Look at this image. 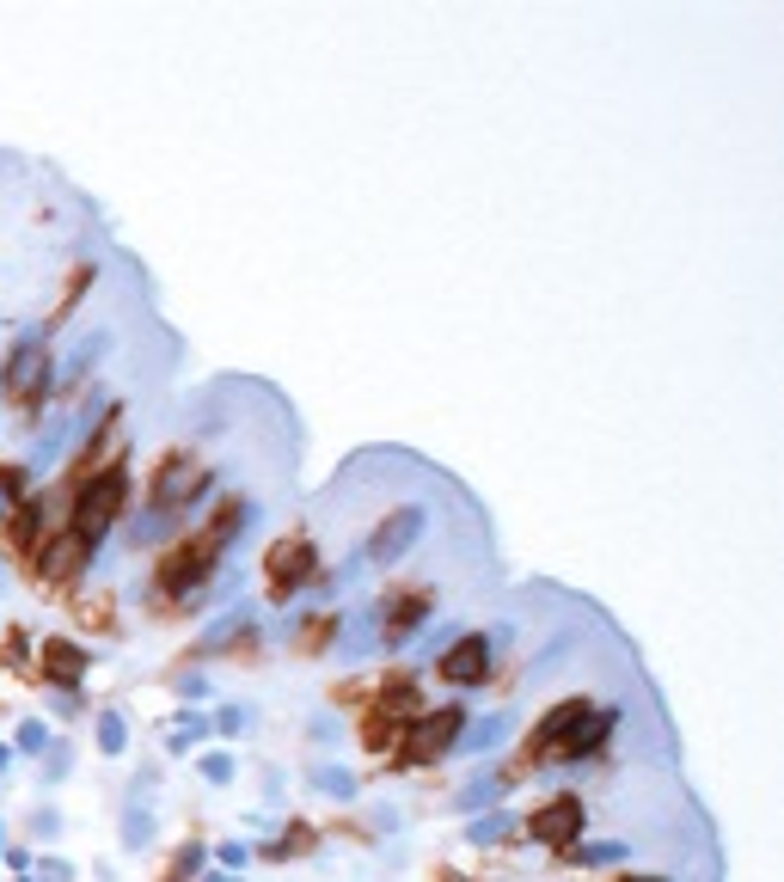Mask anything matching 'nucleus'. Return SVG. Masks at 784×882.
Here are the masks:
<instances>
[{
  "label": "nucleus",
  "instance_id": "1",
  "mask_svg": "<svg viewBox=\"0 0 784 882\" xmlns=\"http://www.w3.org/2000/svg\"><path fill=\"white\" fill-rule=\"evenodd\" d=\"M123 497H129V472H123V460H111L105 472H86L80 490H74V503H68V527L86 539V546H98V539L111 533Z\"/></svg>",
  "mask_w": 784,
  "mask_h": 882
},
{
  "label": "nucleus",
  "instance_id": "2",
  "mask_svg": "<svg viewBox=\"0 0 784 882\" xmlns=\"http://www.w3.org/2000/svg\"><path fill=\"white\" fill-rule=\"evenodd\" d=\"M49 386H56V350H49L43 331H25L7 350V362H0V392L19 405H37L49 399Z\"/></svg>",
  "mask_w": 784,
  "mask_h": 882
},
{
  "label": "nucleus",
  "instance_id": "3",
  "mask_svg": "<svg viewBox=\"0 0 784 882\" xmlns=\"http://www.w3.org/2000/svg\"><path fill=\"white\" fill-rule=\"evenodd\" d=\"M215 564H221V546L209 533H196V539H184V546L160 564V588H166V595H196Z\"/></svg>",
  "mask_w": 784,
  "mask_h": 882
},
{
  "label": "nucleus",
  "instance_id": "4",
  "mask_svg": "<svg viewBox=\"0 0 784 882\" xmlns=\"http://www.w3.org/2000/svg\"><path fill=\"white\" fill-rule=\"evenodd\" d=\"M423 527H429V509L423 503H399L380 527H374V539H368V564H399L417 539H423Z\"/></svg>",
  "mask_w": 784,
  "mask_h": 882
},
{
  "label": "nucleus",
  "instance_id": "5",
  "mask_svg": "<svg viewBox=\"0 0 784 882\" xmlns=\"http://www.w3.org/2000/svg\"><path fill=\"white\" fill-rule=\"evenodd\" d=\"M460 705H448V711H429V717H417L411 729H405V766H423V760H441V754H448L454 748V735H460Z\"/></svg>",
  "mask_w": 784,
  "mask_h": 882
},
{
  "label": "nucleus",
  "instance_id": "6",
  "mask_svg": "<svg viewBox=\"0 0 784 882\" xmlns=\"http://www.w3.org/2000/svg\"><path fill=\"white\" fill-rule=\"evenodd\" d=\"M203 484H209L203 460H196V454H172V460L160 466V478H154V509L184 515V509L196 503V490H203Z\"/></svg>",
  "mask_w": 784,
  "mask_h": 882
},
{
  "label": "nucleus",
  "instance_id": "7",
  "mask_svg": "<svg viewBox=\"0 0 784 882\" xmlns=\"http://www.w3.org/2000/svg\"><path fill=\"white\" fill-rule=\"evenodd\" d=\"M490 662H497V644H490V637H478V631L454 637V644L435 656V668H441V680H448V686H478V680L490 674Z\"/></svg>",
  "mask_w": 784,
  "mask_h": 882
},
{
  "label": "nucleus",
  "instance_id": "8",
  "mask_svg": "<svg viewBox=\"0 0 784 882\" xmlns=\"http://www.w3.org/2000/svg\"><path fill=\"white\" fill-rule=\"evenodd\" d=\"M313 564H319V546H313V539H276V546H270V564H264L276 601H288L294 588L313 576Z\"/></svg>",
  "mask_w": 784,
  "mask_h": 882
},
{
  "label": "nucleus",
  "instance_id": "9",
  "mask_svg": "<svg viewBox=\"0 0 784 882\" xmlns=\"http://www.w3.org/2000/svg\"><path fill=\"white\" fill-rule=\"evenodd\" d=\"M582 797L576 791H564V797H552L546 809H533V821H527V833L539 846H576V833H582Z\"/></svg>",
  "mask_w": 784,
  "mask_h": 882
},
{
  "label": "nucleus",
  "instance_id": "10",
  "mask_svg": "<svg viewBox=\"0 0 784 882\" xmlns=\"http://www.w3.org/2000/svg\"><path fill=\"white\" fill-rule=\"evenodd\" d=\"M37 576L43 582H74L80 576V564L92 558V546H86V539L74 533V527H62V533H49V539H37Z\"/></svg>",
  "mask_w": 784,
  "mask_h": 882
},
{
  "label": "nucleus",
  "instance_id": "11",
  "mask_svg": "<svg viewBox=\"0 0 784 882\" xmlns=\"http://www.w3.org/2000/svg\"><path fill=\"white\" fill-rule=\"evenodd\" d=\"M588 711H595V705H588V693H582V699H564V705H552L546 717L533 723V754H558V748L570 742V735H576V723H582Z\"/></svg>",
  "mask_w": 784,
  "mask_h": 882
},
{
  "label": "nucleus",
  "instance_id": "12",
  "mask_svg": "<svg viewBox=\"0 0 784 882\" xmlns=\"http://www.w3.org/2000/svg\"><path fill=\"white\" fill-rule=\"evenodd\" d=\"M252 631H258V613L252 607H227L203 637H196V656H227L239 637H252Z\"/></svg>",
  "mask_w": 784,
  "mask_h": 882
},
{
  "label": "nucleus",
  "instance_id": "13",
  "mask_svg": "<svg viewBox=\"0 0 784 882\" xmlns=\"http://www.w3.org/2000/svg\"><path fill=\"white\" fill-rule=\"evenodd\" d=\"M86 668H92V650L74 644V637H49V644H43V674L56 686H80Z\"/></svg>",
  "mask_w": 784,
  "mask_h": 882
},
{
  "label": "nucleus",
  "instance_id": "14",
  "mask_svg": "<svg viewBox=\"0 0 784 882\" xmlns=\"http://www.w3.org/2000/svg\"><path fill=\"white\" fill-rule=\"evenodd\" d=\"M509 729H515V711H490V717H478V723H460V735H454L448 754H490V748H503Z\"/></svg>",
  "mask_w": 784,
  "mask_h": 882
},
{
  "label": "nucleus",
  "instance_id": "15",
  "mask_svg": "<svg viewBox=\"0 0 784 882\" xmlns=\"http://www.w3.org/2000/svg\"><path fill=\"white\" fill-rule=\"evenodd\" d=\"M105 350H111V331H80V337H74V356H68V362H56V380H62V386L86 380V368H92L98 356H105Z\"/></svg>",
  "mask_w": 784,
  "mask_h": 882
},
{
  "label": "nucleus",
  "instance_id": "16",
  "mask_svg": "<svg viewBox=\"0 0 784 882\" xmlns=\"http://www.w3.org/2000/svg\"><path fill=\"white\" fill-rule=\"evenodd\" d=\"M607 735H613V711H588V717L576 723V735L558 748V760H588V754L607 742Z\"/></svg>",
  "mask_w": 784,
  "mask_h": 882
},
{
  "label": "nucleus",
  "instance_id": "17",
  "mask_svg": "<svg viewBox=\"0 0 784 882\" xmlns=\"http://www.w3.org/2000/svg\"><path fill=\"white\" fill-rule=\"evenodd\" d=\"M509 833H515V815L497 803V809H478V815L466 821V846H503Z\"/></svg>",
  "mask_w": 784,
  "mask_h": 882
},
{
  "label": "nucleus",
  "instance_id": "18",
  "mask_svg": "<svg viewBox=\"0 0 784 882\" xmlns=\"http://www.w3.org/2000/svg\"><path fill=\"white\" fill-rule=\"evenodd\" d=\"M252 521H258V503H245V497H227V503L215 509V521H209V539H215V546H227V539H233V533H245Z\"/></svg>",
  "mask_w": 784,
  "mask_h": 882
},
{
  "label": "nucleus",
  "instance_id": "19",
  "mask_svg": "<svg viewBox=\"0 0 784 882\" xmlns=\"http://www.w3.org/2000/svg\"><path fill=\"white\" fill-rule=\"evenodd\" d=\"M631 858V840H601V846H564V864L576 870H601V864H619Z\"/></svg>",
  "mask_w": 784,
  "mask_h": 882
},
{
  "label": "nucleus",
  "instance_id": "20",
  "mask_svg": "<svg viewBox=\"0 0 784 882\" xmlns=\"http://www.w3.org/2000/svg\"><path fill=\"white\" fill-rule=\"evenodd\" d=\"M503 791H509V784H503L497 772H478V778L466 784V791L454 797V809H497V803H503Z\"/></svg>",
  "mask_w": 784,
  "mask_h": 882
},
{
  "label": "nucleus",
  "instance_id": "21",
  "mask_svg": "<svg viewBox=\"0 0 784 882\" xmlns=\"http://www.w3.org/2000/svg\"><path fill=\"white\" fill-rule=\"evenodd\" d=\"M68 435H74V417H56V429H49L43 441H37V454H31V466L25 472H49L62 454H68Z\"/></svg>",
  "mask_w": 784,
  "mask_h": 882
},
{
  "label": "nucleus",
  "instance_id": "22",
  "mask_svg": "<svg viewBox=\"0 0 784 882\" xmlns=\"http://www.w3.org/2000/svg\"><path fill=\"white\" fill-rule=\"evenodd\" d=\"M313 791L331 803H350L356 797V772L350 766H313Z\"/></svg>",
  "mask_w": 784,
  "mask_h": 882
},
{
  "label": "nucleus",
  "instance_id": "23",
  "mask_svg": "<svg viewBox=\"0 0 784 882\" xmlns=\"http://www.w3.org/2000/svg\"><path fill=\"white\" fill-rule=\"evenodd\" d=\"M374 711H386V717H399V723H405V717L417 711V680H386V686H380V699H374Z\"/></svg>",
  "mask_w": 784,
  "mask_h": 882
},
{
  "label": "nucleus",
  "instance_id": "24",
  "mask_svg": "<svg viewBox=\"0 0 784 882\" xmlns=\"http://www.w3.org/2000/svg\"><path fill=\"white\" fill-rule=\"evenodd\" d=\"M209 735H215V723H209L203 711H184L178 729H172V742H166V754H190L196 742H209Z\"/></svg>",
  "mask_w": 784,
  "mask_h": 882
},
{
  "label": "nucleus",
  "instance_id": "25",
  "mask_svg": "<svg viewBox=\"0 0 784 882\" xmlns=\"http://www.w3.org/2000/svg\"><path fill=\"white\" fill-rule=\"evenodd\" d=\"M147 846H154V815L141 803H129L123 809V852H147Z\"/></svg>",
  "mask_w": 784,
  "mask_h": 882
},
{
  "label": "nucleus",
  "instance_id": "26",
  "mask_svg": "<svg viewBox=\"0 0 784 882\" xmlns=\"http://www.w3.org/2000/svg\"><path fill=\"white\" fill-rule=\"evenodd\" d=\"M123 748H129V723L117 705H105L98 711V754H123Z\"/></svg>",
  "mask_w": 784,
  "mask_h": 882
},
{
  "label": "nucleus",
  "instance_id": "27",
  "mask_svg": "<svg viewBox=\"0 0 784 882\" xmlns=\"http://www.w3.org/2000/svg\"><path fill=\"white\" fill-rule=\"evenodd\" d=\"M178 527V515H166V509H147V515H135V527H129V539L135 546H160V539Z\"/></svg>",
  "mask_w": 784,
  "mask_h": 882
},
{
  "label": "nucleus",
  "instance_id": "28",
  "mask_svg": "<svg viewBox=\"0 0 784 882\" xmlns=\"http://www.w3.org/2000/svg\"><path fill=\"white\" fill-rule=\"evenodd\" d=\"M362 735H368V748H374V754H386L392 742H405V723H399V717H386V711H368Z\"/></svg>",
  "mask_w": 784,
  "mask_h": 882
},
{
  "label": "nucleus",
  "instance_id": "29",
  "mask_svg": "<svg viewBox=\"0 0 784 882\" xmlns=\"http://www.w3.org/2000/svg\"><path fill=\"white\" fill-rule=\"evenodd\" d=\"M25 466H0V521H13L19 515V503H25Z\"/></svg>",
  "mask_w": 784,
  "mask_h": 882
},
{
  "label": "nucleus",
  "instance_id": "30",
  "mask_svg": "<svg viewBox=\"0 0 784 882\" xmlns=\"http://www.w3.org/2000/svg\"><path fill=\"white\" fill-rule=\"evenodd\" d=\"M49 742H56V735H49V723H43V717H25V723L13 729V754H43Z\"/></svg>",
  "mask_w": 784,
  "mask_h": 882
},
{
  "label": "nucleus",
  "instance_id": "31",
  "mask_svg": "<svg viewBox=\"0 0 784 882\" xmlns=\"http://www.w3.org/2000/svg\"><path fill=\"white\" fill-rule=\"evenodd\" d=\"M68 766H74V748H68V742H49V748H43V791H49V784H62Z\"/></svg>",
  "mask_w": 784,
  "mask_h": 882
},
{
  "label": "nucleus",
  "instance_id": "32",
  "mask_svg": "<svg viewBox=\"0 0 784 882\" xmlns=\"http://www.w3.org/2000/svg\"><path fill=\"white\" fill-rule=\"evenodd\" d=\"M196 772H203L209 784H233V772H239V766H233V754H221V748H215V754L196 760Z\"/></svg>",
  "mask_w": 784,
  "mask_h": 882
},
{
  "label": "nucleus",
  "instance_id": "33",
  "mask_svg": "<svg viewBox=\"0 0 784 882\" xmlns=\"http://www.w3.org/2000/svg\"><path fill=\"white\" fill-rule=\"evenodd\" d=\"M196 870H203V846H184V852L172 858V876H166V882H190Z\"/></svg>",
  "mask_w": 784,
  "mask_h": 882
},
{
  "label": "nucleus",
  "instance_id": "34",
  "mask_svg": "<svg viewBox=\"0 0 784 882\" xmlns=\"http://www.w3.org/2000/svg\"><path fill=\"white\" fill-rule=\"evenodd\" d=\"M307 846H313V827H301V821H294V827L282 833V846H270V852H276V858H288V852H307Z\"/></svg>",
  "mask_w": 784,
  "mask_h": 882
},
{
  "label": "nucleus",
  "instance_id": "35",
  "mask_svg": "<svg viewBox=\"0 0 784 882\" xmlns=\"http://www.w3.org/2000/svg\"><path fill=\"white\" fill-rule=\"evenodd\" d=\"M49 711H56V717H80L86 705H80V693H74V686H56V693H49Z\"/></svg>",
  "mask_w": 784,
  "mask_h": 882
},
{
  "label": "nucleus",
  "instance_id": "36",
  "mask_svg": "<svg viewBox=\"0 0 784 882\" xmlns=\"http://www.w3.org/2000/svg\"><path fill=\"white\" fill-rule=\"evenodd\" d=\"M178 699H184V705H203V699H209V680H203V674H178Z\"/></svg>",
  "mask_w": 784,
  "mask_h": 882
},
{
  "label": "nucleus",
  "instance_id": "37",
  "mask_svg": "<svg viewBox=\"0 0 784 882\" xmlns=\"http://www.w3.org/2000/svg\"><path fill=\"white\" fill-rule=\"evenodd\" d=\"M37 882H74V864L68 858H43L37 864Z\"/></svg>",
  "mask_w": 784,
  "mask_h": 882
},
{
  "label": "nucleus",
  "instance_id": "38",
  "mask_svg": "<svg viewBox=\"0 0 784 882\" xmlns=\"http://www.w3.org/2000/svg\"><path fill=\"white\" fill-rule=\"evenodd\" d=\"M245 864H252V846H245V840H227V846H221V870H245Z\"/></svg>",
  "mask_w": 784,
  "mask_h": 882
},
{
  "label": "nucleus",
  "instance_id": "39",
  "mask_svg": "<svg viewBox=\"0 0 784 882\" xmlns=\"http://www.w3.org/2000/svg\"><path fill=\"white\" fill-rule=\"evenodd\" d=\"M31 833H37V840H49V833H62V815H56V809H37V815H31Z\"/></svg>",
  "mask_w": 784,
  "mask_h": 882
},
{
  "label": "nucleus",
  "instance_id": "40",
  "mask_svg": "<svg viewBox=\"0 0 784 882\" xmlns=\"http://www.w3.org/2000/svg\"><path fill=\"white\" fill-rule=\"evenodd\" d=\"M239 729H245V711H239V705H227V711L215 717V735H239Z\"/></svg>",
  "mask_w": 784,
  "mask_h": 882
},
{
  "label": "nucleus",
  "instance_id": "41",
  "mask_svg": "<svg viewBox=\"0 0 784 882\" xmlns=\"http://www.w3.org/2000/svg\"><path fill=\"white\" fill-rule=\"evenodd\" d=\"M7 772H13V748H7V742H0V778H7Z\"/></svg>",
  "mask_w": 784,
  "mask_h": 882
},
{
  "label": "nucleus",
  "instance_id": "42",
  "mask_svg": "<svg viewBox=\"0 0 784 882\" xmlns=\"http://www.w3.org/2000/svg\"><path fill=\"white\" fill-rule=\"evenodd\" d=\"M203 882H239V876H233V870H209Z\"/></svg>",
  "mask_w": 784,
  "mask_h": 882
},
{
  "label": "nucleus",
  "instance_id": "43",
  "mask_svg": "<svg viewBox=\"0 0 784 882\" xmlns=\"http://www.w3.org/2000/svg\"><path fill=\"white\" fill-rule=\"evenodd\" d=\"M625 882H668V876H625Z\"/></svg>",
  "mask_w": 784,
  "mask_h": 882
},
{
  "label": "nucleus",
  "instance_id": "44",
  "mask_svg": "<svg viewBox=\"0 0 784 882\" xmlns=\"http://www.w3.org/2000/svg\"><path fill=\"white\" fill-rule=\"evenodd\" d=\"M13 882H37V876H13Z\"/></svg>",
  "mask_w": 784,
  "mask_h": 882
},
{
  "label": "nucleus",
  "instance_id": "45",
  "mask_svg": "<svg viewBox=\"0 0 784 882\" xmlns=\"http://www.w3.org/2000/svg\"><path fill=\"white\" fill-rule=\"evenodd\" d=\"M0 588H7V570H0Z\"/></svg>",
  "mask_w": 784,
  "mask_h": 882
}]
</instances>
